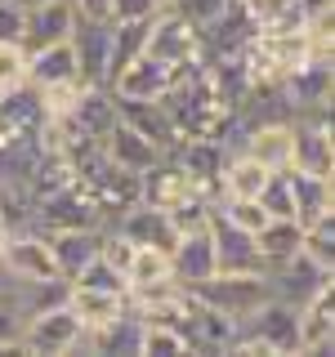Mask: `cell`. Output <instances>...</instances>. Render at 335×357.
Instances as JSON below:
<instances>
[{
	"label": "cell",
	"instance_id": "6da1fadb",
	"mask_svg": "<svg viewBox=\"0 0 335 357\" xmlns=\"http://www.w3.org/2000/svg\"><path fill=\"white\" fill-rule=\"evenodd\" d=\"M184 290L197 299V304L219 308V312H228V317H237V321H246L268 295H273L264 273H215V277H206V282H197V286H184Z\"/></svg>",
	"mask_w": 335,
	"mask_h": 357
},
{
	"label": "cell",
	"instance_id": "7a4b0ae2",
	"mask_svg": "<svg viewBox=\"0 0 335 357\" xmlns=\"http://www.w3.org/2000/svg\"><path fill=\"white\" fill-rule=\"evenodd\" d=\"M85 340V326L81 317H76L72 308H67V299H59V304L31 312L27 321H22V335H18V349L22 353H45V357H63V353H76Z\"/></svg>",
	"mask_w": 335,
	"mask_h": 357
},
{
	"label": "cell",
	"instance_id": "3957f363",
	"mask_svg": "<svg viewBox=\"0 0 335 357\" xmlns=\"http://www.w3.org/2000/svg\"><path fill=\"white\" fill-rule=\"evenodd\" d=\"M27 228H40V232H63V228H107L103 210H98V201L89 197V188L81 178H72V183H63L59 192L40 197L36 210H31V223Z\"/></svg>",
	"mask_w": 335,
	"mask_h": 357
},
{
	"label": "cell",
	"instance_id": "277c9868",
	"mask_svg": "<svg viewBox=\"0 0 335 357\" xmlns=\"http://www.w3.org/2000/svg\"><path fill=\"white\" fill-rule=\"evenodd\" d=\"M152 59L170 63V67H201L206 63V45H201V27L188 14H179V9H161V14L152 18L148 27V50Z\"/></svg>",
	"mask_w": 335,
	"mask_h": 357
},
{
	"label": "cell",
	"instance_id": "5b68a950",
	"mask_svg": "<svg viewBox=\"0 0 335 357\" xmlns=\"http://www.w3.org/2000/svg\"><path fill=\"white\" fill-rule=\"evenodd\" d=\"M0 273L9 282H63L40 228H14L0 250Z\"/></svg>",
	"mask_w": 335,
	"mask_h": 357
},
{
	"label": "cell",
	"instance_id": "8992f818",
	"mask_svg": "<svg viewBox=\"0 0 335 357\" xmlns=\"http://www.w3.org/2000/svg\"><path fill=\"white\" fill-rule=\"evenodd\" d=\"M241 331L251 335L255 344H264L268 357H295L299 353V308L286 304V299L268 295L264 304L241 321Z\"/></svg>",
	"mask_w": 335,
	"mask_h": 357
},
{
	"label": "cell",
	"instance_id": "52a82bcc",
	"mask_svg": "<svg viewBox=\"0 0 335 357\" xmlns=\"http://www.w3.org/2000/svg\"><path fill=\"white\" fill-rule=\"evenodd\" d=\"M193 72V67H188ZM179 76H184V67H170L161 59H152V54H139L130 67H121L117 76H112V94L117 98H143V103H152V98H165L170 89L179 85Z\"/></svg>",
	"mask_w": 335,
	"mask_h": 357
},
{
	"label": "cell",
	"instance_id": "ba28073f",
	"mask_svg": "<svg viewBox=\"0 0 335 357\" xmlns=\"http://www.w3.org/2000/svg\"><path fill=\"white\" fill-rule=\"evenodd\" d=\"M268 290H273V299H286V304H304V299H313L322 286H331V268H322V264H313L304 250H295L290 259L282 264H273L268 268Z\"/></svg>",
	"mask_w": 335,
	"mask_h": 357
},
{
	"label": "cell",
	"instance_id": "9c48e42d",
	"mask_svg": "<svg viewBox=\"0 0 335 357\" xmlns=\"http://www.w3.org/2000/svg\"><path fill=\"white\" fill-rule=\"evenodd\" d=\"M237 152H246L251 161H260L268 174L290 170V121H282V116H264V121H251V126H241V134H237Z\"/></svg>",
	"mask_w": 335,
	"mask_h": 357
},
{
	"label": "cell",
	"instance_id": "30bf717a",
	"mask_svg": "<svg viewBox=\"0 0 335 357\" xmlns=\"http://www.w3.org/2000/svg\"><path fill=\"white\" fill-rule=\"evenodd\" d=\"M206 232H210V245H215V273H264L260 255H255V232H241L219 210H210Z\"/></svg>",
	"mask_w": 335,
	"mask_h": 357
},
{
	"label": "cell",
	"instance_id": "8fae6325",
	"mask_svg": "<svg viewBox=\"0 0 335 357\" xmlns=\"http://www.w3.org/2000/svg\"><path fill=\"white\" fill-rule=\"evenodd\" d=\"M117 116L126 121L130 130H139L161 156H170V152L179 148V139H184V134H179V126H174V116L165 112L161 98H152V103H143V98H117Z\"/></svg>",
	"mask_w": 335,
	"mask_h": 357
},
{
	"label": "cell",
	"instance_id": "7c38bea8",
	"mask_svg": "<svg viewBox=\"0 0 335 357\" xmlns=\"http://www.w3.org/2000/svg\"><path fill=\"white\" fill-rule=\"evenodd\" d=\"M76 50V72H81V85H107V59H112V22H89L76 18L72 36Z\"/></svg>",
	"mask_w": 335,
	"mask_h": 357
},
{
	"label": "cell",
	"instance_id": "4fadbf2b",
	"mask_svg": "<svg viewBox=\"0 0 335 357\" xmlns=\"http://www.w3.org/2000/svg\"><path fill=\"white\" fill-rule=\"evenodd\" d=\"M76 31V9L72 0H50V5H31L22 18V50H45V45H59Z\"/></svg>",
	"mask_w": 335,
	"mask_h": 357
},
{
	"label": "cell",
	"instance_id": "5bb4252c",
	"mask_svg": "<svg viewBox=\"0 0 335 357\" xmlns=\"http://www.w3.org/2000/svg\"><path fill=\"white\" fill-rule=\"evenodd\" d=\"M299 353H335V282L299 304Z\"/></svg>",
	"mask_w": 335,
	"mask_h": 357
},
{
	"label": "cell",
	"instance_id": "9a60e30c",
	"mask_svg": "<svg viewBox=\"0 0 335 357\" xmlns=\"http://www.w3.org/2000/svg\"><path fill=\"white\" fill-rule=\"evenodd\" d=\"M63 121L85 139H103V134L117 126V94L107 85H81L76 103L63 112Z\"/></svg>",
	"mask_w": 335,
	"mask_h": 357
},
{
	"label": "cell",
	"instance_id": "2e32d148",
	"mask_svg": "<svg viewBox=\"0 0 335 357\" xmlns=\"http://www.w3.org/2000/svg\"><path fill=\"white\" fill-rule=\"evenodd\" d=\"M170 273H174V286H197L206 277H215V245H210L206 228H193V232H179L174 237Z\"/></svg>",
	"mask_w": 335,
	"mask_h": 357
},
{
	"label": "cell",
	"instance_id": "e0dca14e",
	"mask_svg": "<svg viewBox=\"0 0 335 357\" xmlns=\"http://www.w3.org/2000/svg\"><path fill=\"white\" fill-rule=\"evenodd\" d=\"M98 148H103V156L117 165V170H130V174H143V170H152V165L161 161V152H156L139 130H130L121 116H117V126L98 139Z\"/></svg>",
	"mask_w": 335,
	"mask_h": 357
},
{
	"label": "cell",
	"instance_id": "ac0fdd59",
	"mask_svg": "<svg viewBox=\"0 0 335 357\" xmlns=\"http://www.w3.org/2000/svg\"><path fill=\"white\" fill-rule=\"evenodd\" d=\"M112 228L126 232L134 245H156V250H170L174 237H179L170 215H165V210H156V206H143V201H134L130 210H121V215L112 219Z\"/></svg>",
	"mask_w": 335,
	"mask_h": 357
},
{
	"label": "cell",
	"instance_id": "d6986e66",
	"mask_svg": "<svg viewBox=\"0 0 335 357\" xmlns=\"http://www.w3.org/2000/svg\"><path fill=\"white\" fill-rule=\"evenodd\" d=\"M45 241H50V255H54V264H59V277L72 282L89 259H98L103 228H63V232H45Z\"/></svg>",
	"mask_w": 335,
	"mask_h": 357
},
{
	"label": "cell",
	"instance_id": "ffe728a7",
	"mask_svg": "<svg viewBox=\"0 0 335 357\" xmlns=\"http://www.w3.org/2000/svg\"><path fill=\"white\" fill-rule=\"evenodd\" d=\"M290 174V201H295V223H308L335 215V183L331 174H304V170H286Z\"/></svg>",
	"mask_w": 335,
	"mask_h": 357
},
{
	"label": "cell",
	"instance_id": "44dd1931",
	"mask_svg": "<svg viewBox=\"0 0 335 357\" xmlns=\"http://www.w3.org/2000/svg\"><path fill=\"white\" fill-rule=\"evenodd\" d=\"M67 81H81L72 40H59V45H45V50L27 54V85L50 89V85H67Z\"/></svg>",
	"mask_w": 335,
	"mask_h": 357
},
{
	"label": "cell",
	"instance_id": "7402d4cb",
	"mask_svg": "<svg viewBox=\"0 0 335 357\" xmlns=\"http://www.w3.org/2000/svg\"><path fill=\"white\" fill-rule=\"evenodd\" d=\"M67 308L81 317L85 331L94 326H107L112 317H121V312L130 308L126 295H107V290H85V286H67Z\"/></svg>",
	"mask_w": 335,
	"mask_h": 357
},
{
	"label": "cell",
	"instance_id": "603a6c76",
	"mask_svg": "<svg viewBox=\"0 0 335 357\" xmlns=\"http://www.w3.org/2000/svg\"><path fill=\"white\" fill-rule=\"evenodd\" d=\"M299 237H304V228H299L295 219H268L264 228L255 232V255H260L264 273H268L273 264L290 259V255L299 250Z\"/></svg>",
	"mask_w": 335,
	"mask_h": 357
},
{
	"label": "cell",
	"instance_id": "cb8c5ba5",
	"mask_svg": "<svg viewBox=\"0 0 335 357\" xmlns=\"http://www.w3.org/2000/svg\"><path fill=\"white\" fill-rule=\"evenodd\" d=\"M156 18V14H152ZM152 18H121V22H112V59H107V85H112V76L121 72V67H130L134 59H139L143 50H148V27H152Z\"/></svg>",
	"mask_w": 335,
	"mask_h": 357
},
{
	"label": "cell",
	"instance_id": "d4e9b609",
	"mask_svg": "<svg viewBox=\"0 0 335 357\" xmlns=\"http://www.w3.org/2000/svg\"><path fill=\"white\" fill-rule=\"evenodd\" d=\"M268 183V170L260 161H251L246 152H232L223 161V174H219V197H260Z\"/></svg>",
	"mask_w": 335,
	"mask_h": 357
},
{
	"label": "cell",
	"instance_id": "484cf974",
	"mask_svg": "<svg viewBox=\"0 0 335 357\" xmlns=\"http://www.w3.org/2000/svg\"><path fill=\"white\" fill-rule=\"evenodd\" d=\"M139 353L143 357H179V353H188V335H184V326H174V321L148 317V321H143Z\"/></svg>",
	"mask_w": 335,
	"mask_h": 357
},
{
	"label": "cell",
	"instance_id": "4316f807",
	"mask_svg": "<svg viewBox=\"0 0 335 357\" xmlns=\"http://www.w3.org/2000/svg\"><path fill=\"white\" fill-rule=\"evenodd\" d=\"M299 250H304L313 264L335 268V215L318 219V223H308V228H304V237H299Z\"/></svg>",
	"mask_w": 335,
	"mask_h": 357
},
{
	"label": "cell",
	"instance_id": "83f0119b",
	"mask_svg": "<svg viewBox=\"0 0 335 357\" xmlns=\"http://www.w3.org/2000/svg\"><path fill=\"white\" fill-rule=\"evenodd\" d=\"M67 286H85V290H107V295H126V273H117L112 264L103 259H89L81 273L72 277Z\"/></svg>",
	"mask_w": 335,
	"mask_h": 357
},
{
	"label": "cell",
	"instance_id": "f1b7e54d",
	"mask_svg": "<svg viewBox=\"0 0 335 357\" xmlns=\"http://www.w3.org/2000/svg\"><path fill=\"white\" fill-rule=\"evenodd\" d=\"M27 81V50L14 40H0V94Z\"/></svg>",
	"mask_w": 335,
	"mask_h": 357
},
{
	"label": "cell",
	"instance_id": "f546056e",
	"mask_svg": "<svg viewBox=\"0 0 335 357\" xmlns=\"http://www.w3.org/2000/svg\"><path fill=\"white\" fill-rule=\"evenodd\" d=\"M22 312L9 304V299H0V353H22L18 349V335H22Z\"/></svg>",
	"mask_w": 335,
	"mask_h": 357
},
{
	"label": "cell",
	"instance_id": "4dcf8cb0",
	"mask_svg": "<svg viewBox=\"0 0 335 357\" xmlns=\"http://www.w3.org/2000/svg\"><path fill=\"white\" fill-rule=\"evenodd\" d=\"M22 18H27V9L18 5V0H0V40H22Z\"/></svg>",
	"mask_w": 335,
	"mask_h": 357
},
{
	"label": "cell",
	"instance_id": "1f68e13d",
	"mask_svg": "<svg viewBox=\"0 0 335 357\" xmlns=\"http://www.w3.org/2000/svg\"><path fill=\"white\" fill-rule=\"evenodd\" d=\"M223 5H228V0H174V9H179V14H188L197 27H206V22L215 18Z\"/></svg>",
	"mask_w": 335,
	"mask_h": 357
},
{
	"label": "cell",
	"instance_id": "d6a6232c",
	"mask_svg": "<svg viewBox=\"0 0 335 357\" xmlns=\"http://www.w3.org/2000/svg\"><path fill=\"white\" fill-rule=\"evenodd\" d=\"M152 14H161L156 0H112V22H121V18H152Z\"/></svg>",
	"mask_w": 335,
	"mask_h": 357
},
{
	"label": "cell",
	"instance_id": "836d02e7",
	"mask_svg": "<svg viewBox=\"0 0 335 357\" xmlns=\"http://www.w3.org/2000/svg\"><path fill=\"white\" fill-rule=\"evenodd\" d=\"M76 18H89V22H112V0H72Z\"/></svg>",
	"mask_w": 335,
	"mask_h": 357
},
{
	"label": "cell",
	"instance_id": "e575fe53",
	"mask_svg": "<svg viewBox=\"0 0 335 357\" xmlns=\"http://www.w3.org/2000/svg\"><path fill=\"white\" fill-rule=\"evenodd\" d=\"M18 5H22V9H31V5H50V0H18Z\"/></svg>",
	"mask_w": 335,
	"mask_h": 357
}]
</instances>
